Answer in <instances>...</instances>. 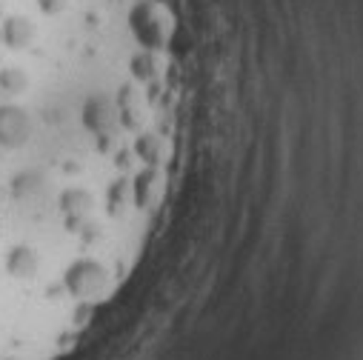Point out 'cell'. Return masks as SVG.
Returning a JSON list of instances; mask_svg holds the SVG:
<instances>
[{
	"mask_svg": "<svg viewBox=\"0 0 363 360\" xmlns=\"http://www.w3.org/2000/svg\"><path fill=\"white\" fill-rule=\"evenodd\" d=\"M0 23H4V0H0Z\"/></svg>",
	"mask_w": 363,
	"mask_h": 360,
	"instance_id": "1",
	"label": "cell"
}]
</instances>
